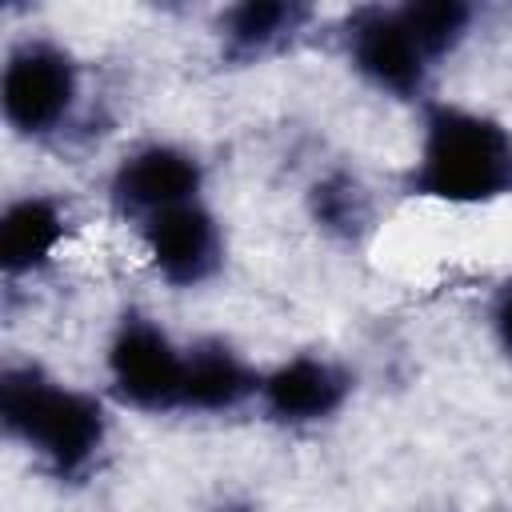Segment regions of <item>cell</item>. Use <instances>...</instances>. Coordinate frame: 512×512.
Returning a JSON list of instances; mask_svg holds the SVG:
<instances>
[{
  "mask_svg": "<svg viewBox=\"0 0 512 512\" xmlns=\"http://www.w3.org/2000/svg\"><path fill=\"white\" fill-rule=\"evenodd\" d=\"M0 420L48 472L60 480L84 476L108 436V416L96 396L44 376L32 364H12L0 384Z\"/></svg>",
  "mask_w": 512,
  "mask_h": 512,
  "instance_id": "cell-1",
  "label": "cell"
},
{
  "mask_svg": "<svg viewBox=\"0 0 512 512\" xmlns=\"http://www.w3.org/2000/svg\"><path fill=\"white\" fill-rule=\"evenodd\" d=\"M412 192L448 204H484L512 192V132L472 108L436 104L424 116Z\"/></svg>",
  "mask_w": 512,
  "mask_h": 512,
  "instance_id": "cell-2",
  "label": "cell"
},
{
  "mask_svg": "<svg viewBox=\"0 0 512 512\" xmlns=\"http://www.w3.org/2000/svg\"><path fill=\"white\" fill-rule=\"evenodd\" d=\"M80 96L76 60L52 40H24L8 52L0 76V108L12 132L52 136L60 132Z\"/></svg>",
  "mask_w": 512,
  "mask_h": 512,
  "instance_id": "cell-3",
  "label": "cell"
},
{
  "mask_svg": "<svg viewBox=\"0 0 512 512\" xmlns=\"http://www.w3.org/2000/svg\"><path fill=\"white\" fill-rule=\"evenodd\" d=\"M108 384L112 392L140 412H172L184 408V348L148 320L128 312L108 340Z\"/></svg>",
  "mask_w": 512,
  "mask_h": 512,
  "instance_id": "cell-4",
  "label": "cell"
},
{
  "mask_svg": "<svg viewBox=\"0 0 512 512\" xmlns=\"http://www.w3.org/2000/svg\"><path fill=\"white\" fill-rule=\"evenodd\" d=\"M200 184H204V168L192 152H184L176 144H144L116 164L108 196L120 216L148 224L160 212L196 204Z\"/></svg>",
  "mask_w": 512,
  "mask_h": 512,
  "instance_id": "cell-5",
  "label": "cell"
},
{
  "mask_svg": "<svg viewBox=\"0 0 512 512\" xmlns=\"http://www.w3.org/2000/svg\"><path fill=\"white\" fill-rule=\"evenodd\" d=\"M344 48L352 68L388 96H416L432 60L400 20V8H360L344 24Z\"/></svg>",
  "mask_w": 512,
  "mask_h": 512,
  "instance_id": "cell-6",
  "label": "cell"
},
{
  "mask_svg": "<svg viewBox=\"0 0 512 512\" xmlns=\"http://www.w3.org/2000/svg\"><path fill=\"white\" fill-rule=\"evenodd\" d=\"M144 236V252L156 268V276H164L176 288H196L208 276H216V268L224 264V236L216 216L196 200V204H180L172 212H160L156 220L140 224Z\"/></svg>",
  "mask_w": 512,
  "mask_h": 512,
  "instance_id": "cell-7",
  "label": "cell"
},
{
  "mask_svg": "<svg viewBox=\"0 0 512 512\" xmlns=\"http://www.w3.org/2000/svg\"><path fill=\"white\" fill-rule=\"evenodd\" d=\"M352 392V376L328 360V356H292L284 364H276L268 376H260V408L276 420V424H320L328 416H336L344 408Z\"/></svg>",
  "mask_w": 512,
  "mask_h": 512,
  "instance_id": "cell-8",
  "label": "cell"
},
{
  "mask_svg": "<svg viewBox=\"0 0 512 512\" xmlns=\"http://www.w3.org/2000/svg\"><path fill=\"white\" fill-rule=\"evenodd\" d=\"M260 392V372L224 340H196L184 348V408L232 412Z\"/></svg>",
  "mask_w": 512,
  "mask_h": 512,
  "instance_id": "cell-9",
  "label": "cell"
},
{
  "mask_svg": "<svg viewBox=\"0 0 512 512\" xmlns=\"http://www.w3.org/2000/svg\"><path fill=\"white\" fill-rule=\"evenodd\" d=\"M68 212L56 196H20L0 216V268L8 276H28L44 268L64 244Z\"/></svg>",
  "mask_w": 512,
  "mask_h": 512,
  "instance_id": "cell-10",
  "label": "cell"
},
{
  "mask_svg": "<svg viewBox=\"0 0 512 512\" xmlns=\"http://www.w3.org/2000/svg\"><path fill=\"white\" fill-rule=\"evenodd\" d=\"M308 8L292 0H248L220 16V40L232 60H260L284 48L308 24Z\"/></svg>",
  "mask_w": 512,
  "mask_h": 512,
  "instance_id": "cell-11",
  "label": "cell"
},
{
  "mask_svg": "<svg viewBox=\"0 0 512 512\" xmlns=\"http://www.w3.org/2000/svg\"><path fill=\"white\" fill-rule=\"evenodd\" d=\"M400 20L408 24V32L424 48V56L436 64L440 56H448L468 36L472 8L460 4V0H412V4L400 8Z\"/></svg>",
  "mask_w": 512,
  "mask_h": 512,
  "instance_id": "cell-12",
  "label": "cell"
},
{
  "mask_svg": "<svg viewBox=\"0 0 512 512\" xmlns=\"http://www.w3.org/2000/svg\"><path fill=\"white\" fill-rule=\"evenodd\" d=\"M312 216L324 232H336V236H360L364 224H368V192L360 188L356 176L348 172H328L312 184Z\"/></svg>",
  "mask_w": 512,
  "mask_h": 512,
  "instance_id": "cell-13",
  "label": "cell"
},
{
  "mask_svg": "<svg viewBox=\"0 0 512 512\" xmlns=\"http://www.w3.org/2000/svg\"><path fill=\"white\" fill-rule=\"evenodd\" d=\"M492 332H496L500 352L512 360V288H504V292L492 300Z\"/></svg>",
  "mask_w": 512,
  "mask_h": 512,
  "instance_id": "cell-14",
  "label": "cell"
},
{
  "mask_svg": "<svg viewBox=\"0 0 512 512\" xmlns=\"http://www.w3.org/2000/svg\"><path fill=\"white\" fill-rule=\"evenodd\" d=\"M212 512H260V508H252V504H244V500H224V504H216Z\"/></svg>",
  "mask_w": 512,
  "mask_h": 512,
  "instance_id": "cell-15",
  "label": "cell"
}]
</instances>
